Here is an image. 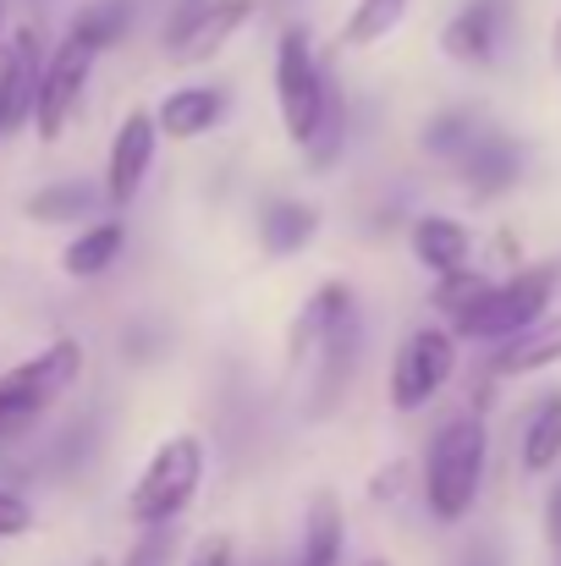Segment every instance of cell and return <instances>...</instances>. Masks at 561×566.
I'll return each mask as SVG.
<instances>
[{"label": "cell", "instance_id": "obj_1", "mask_svg": "<svg viewBox=\"0 0 561 566\" xmlns=\"http://www.w3.org/2000/svg\"><path fill=\"white\" fill-rule=\"evenodd\" d=\"M490 468V429L474 412H457L435 429L429 451H424V506L435 523H463L479 501Z\"/></svg>", "mask_w": 561, "mask_h": 566}, {"label": "cell", "instance_id": "obj_2", "mask_svg": "<svg viewBox=\"0 0 561 566\" xmlns=\"http://www.w3.org/2000/svg\"><path fill=\"white\" fill-rule=\"evenodd\" d=\"M204 484V440L198 434H172L155 446V457L144 462V473L127 490V517L144 523H177L193 495Z\"/></svg>", "mask_w": 561, "mask_h": 566}, {"label": "cell", "instance_id": "obj_3", "mask_svg": "<svg viewBox=\"0 0 561 566\" xmlns=\"http://www.w3.org/2000/svg\"><path fill=\"white\" fill-rule=\"evenodd\" d=\"M551 297H557V270H546V264H540V270H518V275H507L501 286H490V292L479 297V308L451 325V336L479 342V347H496V342L518 336L523 325H534V319L551 308Z\"/></svg>", "mask_w": 561, "mask_h": 566}, {"label": "cell", "instance_id": "obj_4", "mask_svg": "<svg viewBox=\"0 0 561 566\" xmlns=\"http://www.w3.org/2000/svg\"><path fill=\"white\" fill-rule=\"evenodd\" d=\"M325 94H331V77L320 72V55H314L309 33L303 28H281V39H276V111H281V133L298 149L320 127Z\"/></svg>", "mask_w": 561, "mask_h": 566}, {"label": "cell", "instance_id": "obj_5", "mask_svg": "<svg viewBox=\"0 0 561 566\" xmlns=\"http://www.w3.org/2000/svg\"><path fill=\"white\" fill-rule=\"evenodd\" d=\"M451 375H457V336L446 325H418V331H407V342L391 358L385 396H391L396 412H418L446 390Z\"/></svg>", "mask_w": 561, "mask_h": 566}, {"label": "cell", "instance_id": "obj_6", "mask_svg": "<svg viewBox=\"0 0 561 566\" xmlns=\"http://www.w3.org/2000/svg\"><path fill=\"white\" fill-rule=\"evenodd\" d=\"M94 61H100V50H94V44H83V39H72V33L44 55L39 83H33V111H28V122L39 127V138H44V144H55V138L66 133V122H72V111H77L83 88H89Z\"/></svg>", "mask_w": 561, "mask_h": 566}, {"label": "cell", "instance_id": "obj_7", "mask_svg": "<svg viewBox=\"0 0 561 566\" xmlns=\"http://www.w3.org/2000/svg\"><path fill=\"white\" fill-rule=\"evenodd\" d=\"M253 17V0H187L177 22L166 28V50L177 66H204L215 61Z\"/></svg>", "mask_w": 561, "mask_h": 566}, {"label": "cell", "instance_id": "obj_8", "mask_svg": "<svg viewBox=\"0 0 561 566\" xmlns=\"http://www.w3.org/2000/svg\"><path fill=\"white\" fill-rule=\"evenodd\" d=\"M155 149H160V127H155V111H133L116 138H111V155H105V209H127L144 182H149V166H155Z\"/></svg>", "mask_w": 561, "mask_h": 566}, {"label": "cell", "instance_id": "obj_9", "mask_svg": "<svg viewBox=\"0 0 561 566\" xmlns=\"http://www.w3.org/2000/svg\"><path fill=\"white\" fill-rule=\"evenodd\" d=\"M39 66H44L39 28H17V33H6V44H0V133H11L17 122H28Z\"/></svg>", "mask_w": 561, "mask_h": 566}, {"label": "cell", "instance_id": "obj_10", "mask_svg": "<svg viewBox=\"0 0 561 566\" xmlns=\"http://www.w3.org/2000/svg\"><path fill=\"white\" fill-rule=\"evenodd\" d=\"M353 319H359V297H353V286L325 281V286L303 303V314L292 319V342H287L292 364H314V353L325 347V336H336V331L353 325Z\"/></svg>", "mask_w": 561, "mask_h": 566}, {"label": "cell", "instance_id": "obj_11", "mask_svg": "<svg viewBox=\"0 0 561 566\" xmlns=\"http://www.w3.org/2000/svg\"><path fill=\"white\" fill-rule=\"evenodd\" d=\"M451 166H457L463 188L474 192V198H501L523 177V149L512 138H501V133H474V144Z\"/></svg>", "mask_w": 561, "mask_h": 566}, {"label": "cell", "instance_id": "obj_12", "mask_svg": "<svg viewBox=\"0 0 561 566\" xmlns=\"http://www.w3.org/2000/svg\"><path fill=\"white\" fill-rule=\"evenodd\" d=\"M226 122V94L209 88V83H187V88H172L160 105H155V127L160 138L172 144H187V138H204Z\"/></svg>", "mask_w": 561, "mask_h": 566}, {"label": "cell", "instance_id": "obj_13", "mask_svg": "<svg viewBox=\"0 0 561 566\" xmlns=\"http://www.w3.org/2000/svg\"><path fill=\"white\" fill-rule=\"evenodd\" d=\"M561 364V314H540L534 325H523L518 336H507V342H496V358H490V369L507 379H523V375H540V369H557Z\"/></svg>", "mask_w": 561, "mask_h": 566}, {"label": "cell", "instance_id": "obj_14", "mask_svg": "<svg viewBox=\"0 0 561 566\" xmlns=\"http://www.w3.org/2000/svg\"><path fill=\"white\" fill-rule=\"evenodd\" d=\"M496 39H501V6L496 0H468L446 33H440V50L463 66H490L496 61Z\"/></svg>", "mask_w": 561, "mask_h": 566}, {"label": "cell", "instance_id": "obj_15", "mask_svg": "<svg viewBox=\"0 0 561 566\" xmlns=\"http://www.w3.org/2000/svg\"><path fill=\"white\" fill-rule=\"evenodd\" d=\"M407 248H413V259H418L429 275H440V270L468 264V253H474V231H468L463 220H451V214H418L413 231H407Z\"/></svg>", "mask_w": 561, "mask_h": 566}, {"label": "cell", "instance_id": "obj_16", "mask_svg": "<svg viewBox=\"0 0 561 566\" xmlns=\"http://www.w3.org/2000/svg\"><path fill=\"white\" fill-rule=\"evenodd\" d=\"M342 545H347V523H342V501L331 490H320L303 512V545L287 566H342Z\"/></svg>", "mask_w": 561, "mask_h": 566}, {"label": "cell", "instance_id": "obj_17", "mask_svg": "<svg viewBox=\"0 0 561 566\" xmlns=\"http://www.w3.org/2000/svg\"><path fill=\"white\" fill-rule=\"evenodd\" d=\"M122 248H127V226L111 214V220H94V226H83L66 248H61V270L72 275V281H94V275H105L116 259H122Z\"/></svg>", "mask_w": 561, "mask_h": 566}, {"label": "cell", "instance_id": "obj_18", "mask_svg": "<svg viewBox=\"0 0 561 566\" xmlns=\"http://www.w3.org/2000/svg\"><path fill=\"white\" fill-rule=\"evenodd\" d=\"M314 231H320V209H314V203L270 198V203L259 209V237H264V248H270L276 259H287V253L309 248V242H314Z\"/></svg>", "mask_w": 561, "mask_h": 566}, {"label": "cell", "instance_id": "obj_19", "mask_svg": "<svg viewBox=\"0 0 561 566\" xmlns=\"http://www.w3.org/2000/svg\"><path fill=\"white\" fill-rule=\"evenodd\" d=\"M518 457H523V473H551L561 462V390L534 401L523 440H518Z\"/></svg>", "mask_w": 561, "mask_h": 566}, {"label": "cell", "instance_id": "obj_20", "mask_svg": "<svg viewBox=\"0 0 561 566\" xmlns=\"http://www.w3.org/2000/svg\"><path fill=\"white\" fill-rule=\"evenodd\" d=\"M55 396L33 379V369L28 364H17V369H6L0 375V440H11V434H22L44 407H50Z\"/></svg>", "mask_w": 561, "mask_h": 566}, {"label": "cell", "instance_id": "obj_21", "mask_svg": "<svg viewBox=\"0 0 561 566\" xmlns=\"http://www.w3.org/2000/svg\"><path fill=\"white\" fill-rule=\"evenodd\" d=\"M490 286H496L490 275H479V270L457 264V270H440V275H435L429 303H435V314H440V319H446V331H451L463 314H474V308H479V297H485Z\"/></svg>", "mask_w": 561, "mask_h": 566}, {"label": "cell", "instance_id": "obj_22", "mask_svg": "<svg viewBox=\"0 0 561 566\" xmlns=\"http://www.w3.org/2000/svg\"><path fill=\"white\" fill-rule=\"evenodd\" d=\"M100 209V192L89 182H55V188H39L28 198V220L39 226H61V220H89Z\"/></svg>", "mask_w": 561, "mask_h": 566}, {"label": "cell", "instance_id": "obj_23", "mask_svg": "<svg viewBox=\"0 0 561 566\" xmlns=\"http://www.w3.org/2000/svg\"><path fill=\"white\" fill-rule=\"evenodd\" d=\"M407 6H413V0H359L353 17H347V28H342V44H347V50H370L380 39H391V33L402 28Z\"/></svg>", "mask_w": 561, "mask_h": 566}, {"label": "cell", "instance_id": "obj_24", "mask_svg": "<svg viewBox=\"0 0 561 566\" xmlns=\"http://www.w3.org/2000/svg\"><path fill=\"white\" fill-rule=\"evenodd\" d=\"M342 144H347V99H342V88L331 83V94H325V111H320V127L309 133L303 155H309V166H314V171H325V166H336Z\"/></svg>", "mask_w": 561, "mask_h": 566}, {"label": "cell", "instance_id": "obj_25", "mask_svg": "<svg viewBox=\"0 0 561 566\" xmlns=\"http://www.w3.org/2000/svg\"><path fill=\"white\" fill-rule=\"evenodd\" d=\"M127 22H133V6H127V0H94V6L77 11L72 39H83V44H94V50H111V44L127 33Z\"/></svg>", "mask_w": 561, "mask_h": 566}, {"label": "cell", "instance_id": "obj_26", "mask_svg": "<svg viewBox=\"0 0 561 566\" xmlns=\"http://www.w3.org/2000/svg\"><path fill=\"white\" fill-rule=\"evenodd\" d=\"M474 133H479V122H474L468 111H446V116H435V122L424 127V149L440 155V160H457V155L474 144Z\"/></svg>", "mask_w": 561, "mask_h": 566}, {"label": "cell", "instance_id": "obj_27", "mask_svg": "<svg viewBox=\"0 0 561 566\" xmlns=\"http://www.w3.org/2000/svg\"><path fill=\"white\" fill-rule=\"evenodd\" d=\"M177 556V523H144L138 545L122 556V566H172Z\"/></svg>", "mask_w": 561, "mask_h": 566}, {"label": "cell", "instance_id": "obj_28", "mask_svg": "<svg viewBox=\"0 0 561 566\" xmlns=\"http://www.w3.org/2000/svg\"><path fill=\"white\" fill-rule=\"evenodd\" d=\"M28 528H33V506H28L17 490L0 484V539H17V534H28Z\"/></svg>", "mask_w": 561, "mask_h": 566}, {"label": "cell", "instance_id": "obj_29", "mask_svg": "<svg viewBox=\"0 0 561 566\" xmlns=\"http://www.w3.org/2000/svg\"><path fill=\"white\" fill-rule=\"evenodd\" d=\"M187 566H237V545H231L226 534H204V539L193 545Z\"/></svg>", "mask_w": 561, "mask_h": 566}, {"label": "cell", "instance_id": "obj_30", "mask_svg": "<svg viewBox=\"0 0 561 566\" xmlns=\"http://www.w3.org/2000/svg\"><path fill=\"white\" fill-rule=\"evenodd\" d=\"M402 484H407V468H402V462H391V468H385V473L370 484V495H374V501H385V495L396 501V495H402Z\"/></svg>", "mask_w": 561, "mask_h": 566}, {"label": "cell", "instance_id": "obj_31", "mask_svg": "<svg viewBox=\"0 0 561 566\" xmlns=\"http://www.w3.org/2000/svg\"><path fill=\"white\" fill-rule=\"evenodd\" d=\"M546 539H551V551H561V484L546 501Z\"/></svg>", "mask_w": 561, "mask_h": 566}, {"label": "cell", "instance_id": "obj_32", "mask_svg": "<svg viewBox=\"0 0 561 566\" xmlns=\"http://www.w3.org/2000/svg\"><path fill=\"white\" fill-rule=\"evenodd\" d=\"M463 566H501V562H496V551H468Z\"/></svg>", "mask_w": 561, "mask_h": 566}, {"label": "cell", "instance_id": "obj_33", "mask_svg": "<svg viewBox=\"0 0 561 566\" xmlns=\"http://www.w3.org/2000/svg\"><path fill=\"white\" fill-rule=\"evenodd\" d=\"M551 61H557V72H561V22H557V33H551Z\"/></svg>", "mask_w": 561, "mask_h": 566}, {"label": "cell", "instance_id": "obj_34", "mask_svg": "<svg viewBox=\"0 0 561 566\" xmlns=\"http://www.w3.org/2000/svg\"><path fill=\"white\" fill-rule=\"evenodd\" d=\"M0 44H6V0H0Z\"/></svg>", "mask_w": 561, "mask_h": 566}, {"label": "cell", "instance_id": "obj_35", "mask_svg": "<svg viewBox=\"0 0 561 566\" xmlns=\"http://www.w3.org/2000/svg\"><path fill=\"white\" fill-rule=\"evenodd\" d=\"M359 566H391V562H380V556H370V562H359Z\"/></svg>", "mask_w": 561, "mask_h": 566}, {"label": "cell", "instance_id": "obj_36", "mask_svg": "<svg viewBox=\"0 0 561 566\" xmlns=\"http://www.w3.org/2000/svg\"><path fill=\"white\" fill-rule=\"evenodd\" d=\"M89 566H111V562H105V556H100V562H89Z\"/></svg>", "mask_w": 561, "mask_h": 566}, {"label": "cell", "instance_id": "obj_37", "mask_svg": "<svg viewBox=\"0 0 561 566\" xmlns=\"http://www.w3.org/2000/svg\"><path fill=\"white\" fill-rule=\"evenodd\" d=\"M551 566H561V551H557V562H551Z\"/></svg>", "mask_w": 561, "mask_h": 566}]
</instances>
